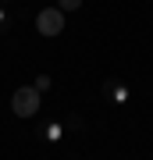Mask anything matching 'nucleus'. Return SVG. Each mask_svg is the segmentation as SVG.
<instances>
[{
    "label": "nucleus",
    "instance_id": "obj_1",
    "mask_svg": "<svg viewBox=\"0 0 153 160\" xmlns=\"http://www.w3.org/2000/svg\"><path fill=\"white\" fill-rule=\"evenodd\" d=\"M11 110L18 118H32L36 110H39V89L36 86H22V89H14V96H11Z\"/></svg>",
    "mask_w": 153,
    "mask_h": 160
},
{
    "label": "nucleus",
    "instance_id": "obj_2",
    "mask_svg": "<svg viewBox=\"0 0 153 160\" xmlns=\"http://www.w3.org/2000/svg\"><path fill=\"white\" fill-rule=\"evenodd\" d=\"M36 29H39V36H61L64 32V11H57V7L39 11L36 14Z\"/></svg>",
    "mask_w": 153,
    "mask_h": 160
},
{
    "label": "nucleus",
    "instance_id": "obj_3",
    "mask_svg": "<svg viewBox=\"0 0 153 160\" xmlns=\"http://www.w3.org/2000/svg\"><path fill=\"white\" fill-rule=\"evenodd\" d=\"M75 7H82V0H57V11H75Z\"/></svg>",
    "mask_w": 153,
    "mask_h": 160
}]
</instances>
